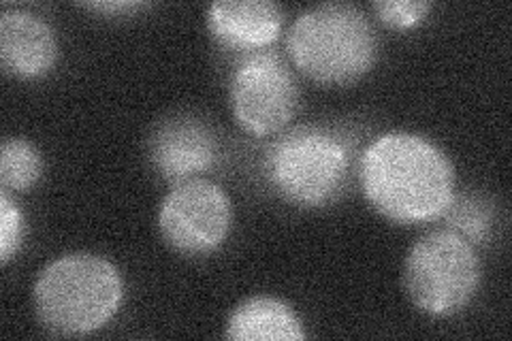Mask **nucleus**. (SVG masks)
Listing matches in <instances>:
<instances>
[{
  "label": "nucleus",
  "mask_w": 512,
  "mask_h": 341,
  "mask_svg": "<svg viewBox=\"0 0 512 341\" xmlns=\"http://www.w3.org/2000/svg\"><path fill=\"white\" fill-rule=\"evenodd\" d=\"M367 203L395 224L444 216L455 201V167L431 139L393 131L376 137L359 162Z\"/></svg>",
  "instance_id": "f257e3e1"
},
{
  "label": "nucleus",
  "mask_w": 512,
  "mask_h": 341,
  "mask_svg": "<svg viewBox=\"0 0 512 341\" xmlns=\"http://www.w3.org/2000/svg\"><path fill=\"white\" fill-rule=\"evenodd\" d=\"M124 282L107 258L90 252L64 254L45 265L32 288L35 314L54 335H90L120 310Z\"/></svg>",
  "instance_id": "f03ea898"
},
{
  "label": "nucleus",
  "mask_w": 512,
  "mask_h": 341,
  "mask_svg": "<svg viewBox=\"0 0 512 341\" xmlns=\"http://www.w3.org/2000/svg\"><path fill=\"white\" fill-rule=\"evenodd\" d=\"M286 47L295 67L323 86L355 84L378 58L370 18L348 3H325L299 13Z\"/></svg>",
  "instance_id": "7ed1b4c3"
},
{
  "label": "nucleus",
  "mask_w": 512,
  "mask_h": 341,
  "mask_svg": "<svg viewBox=\"0 0 512 341\" xmlns=\"http://www.w3.org/2000/svg\"><path fill=\"white\" fill-rule=\"evenodd\" d=\"M265 175L284 201L297 207H325L346 188L350 150L327 128L297 126L267 150Z\"/></svg>",
  "instance_id": "20e7f679"
},
{
  "label": "nucleus",
  "mask_w": 512,
  "mask_h": 341,
  "mask_svg": "<svg viewBox=\"0 0 512 341\" xmlns=\"http://www.w3.org/2000/svg\"><path fill=\"white\" fill-rule=\"evenodd\" d=\"M402 280L416 310L446 318L472 303L483 280V265L466 237L455 231H434L408 250Z\"/></svg>",
  "instance_id": "39448f33"
},
{
  "label": "nucleus",
  "mask_w": 512,
  "mask_h": 341,
  "mask_svg": "<svg viewBox=\"0 0 512 341\" xmlns=\"http://www.w3.org/2000/svg\"><path fill=\"white\" fill-rule=\"evenodd\" d=\"M235 122L265 137L291 124L299 107L297 79L274 52H254L237 64L229 88Z\"/></svg>",
  "instance_id": "423d86ee"
},
{
  "label": "nucleus",
  "mask_w": 512,
  "mask_h": 341,
  "mask_svg": "<svg viewBox=\"0 0 512 341\" xmlns=\"http://www.w3.org/2000/svg\"><path fill=\"white\" fill-rule=\"evenodd\" d=\"M233 224L229 194L197 177L175 184L158 209V231L167 246L186 256L210 254L227 241Z\"/></svg>",
  "instance_id": "0eeeda50"
},
{
  "label": "nucleus",
  "mask_w": 512,
  "mask_h": 341,
  "mask_svg": "<svg viewBox=\"0 0 512 341\" xmlns=\"http://www.w3.org/2000/svg\"><path fill=\"white\" fill-rule=\"evenodd\" d=\"M218 154L214 133L195 118H171L158 124L150 139V158L160 177L171 184L197 180L210 171Z\"/></svg>",
  "instance_id": "6e6552de"
},
{
  "label": "nucleus",
  "mask_w": 512,
  "mask_h": 341,
  "mask_svg": "<svg viewBox=\"0 0 512 341\" xmlns=\"http://www.w3.org/2000/svg\"><path fill=\"white\" fill-rule=\"evenodd\" d=\"M56 60L58 39L50 24L30 11H3L0 15V64L7 75L39 79L56 67Z\"/></svg>",
  "instance_id": "1a4fd4ad"
},
{
  "label": "nucleus",
  "mask_w": 512,
  "mask_h": 341,
  "mask_svg": "<svg viewBox=\"0 0 512 341\" xmlns=\"http://www.w3.org/2000/svg\"><path fill=\"white\" fill-rule=\"evenodd\" d=\"M284 26V11L271 0H216L207 7V28L227 50L254 54L274 43Z\"/></svg>",
  "instance_id": "9d476101"
},
{
  "label": "nucleus",
  "mask_w": 512,
  "mask_h": 341,
  "mask_svg": "<svg viewBox=\"0 0 512 341\" xmlns=\"http://www.w3.org/2000/svg\"><path fill=\"white\" fill-rule=\"evenodd\" d=\"M227 337L233 341H301L303 322L293 305L278 297H250L229 316Z\"/></svg>",
  "instance_id": "9b49d317"
},
{
  "label": "nucleus",
  "mask_w": 512,
  "mask_h": 341,
  "mask_svg": "<svg viewBox=\"0 0 512 341\" xmlns=\"http://www.w3.org/2000/svg\"><path fill=\"white\" fill-rule=\"evenodd\" d=\"M43 175L41 152L26 139L11 137L0 148V186L7 192H28Z\"/></svg>",
  "instance_id": "f8f14e48"
},
{
  "label": "nucleus",
  "mask_w": 512,
  "mask_h": 341,
  "mask_svg": "<svg viewBox=\"0 0 512 341\" xmlns=\"http://www.w3.org/2000/svg\"><path fill=\"white\" fill-rule=\"evenodd\" d=\"M26 237V218L22 209L11 199V192H0V263L9 265L20 252Z\"/></svg>",
  "instance_id": "ddd939ff"
},
{
  "label": "nucleus",
  "mask_w": 512,
  "mask_h": 341,
  "mask_svg": "<svg viewBox=\"0 0 512 341\" xmlns=\"http://www.w3.org/2000/svg\"><path fill=\"white\" fill-rule=\"evenodd\" d=\"M372 9L382 24L406 30L421 24L434 9V3H429V0H378Z\"/></svg>",
  "instance_id": "4468645a"
},
{
  "label": "nucleus",
  "mask_w": 512,
  "mask_h": 341,
  "mask_svg": "<svg viewBox=\"0 0 512 341\" xmlns=\"http://www.w3.org/2000/svg\"><path fill=\"white\" fill-rule=\"evenodd\" d=\"M451 209H453L451 222H453V226H457V229H459L455 233H459L461 237H466L468 241L470 239L472 241H483L485 231L489 226V220H487L483 211L478 209V205H474V203L457 205V207L451 205Z\"/></svg>",
  "instance_id": "2eb2a0df"
},
{
  "label": "nucleus",
  "mask_w": 512,
  "mask_h": 341,
  "mask_svg": "<svg viewBox=\"0 0 512 341\" xmlns=\"http://www.w3.org/2000/svg\"><path fill=\"white\" fill-rule=\"evenodd\" d=\"M86 9L101 11V13H128L146 7L143 3H128V0H120V3H86Z\"/></svg>",
  "instance_id": "dca6fc26"
}]
</instances>
